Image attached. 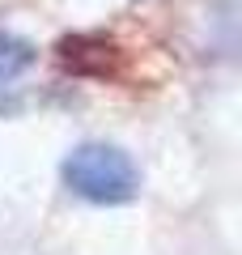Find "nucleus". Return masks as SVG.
<instances>
[{"instance_id": "f03ea898", "label": "nucleus", "mask_w": 242, "mask_h": 255, "mask_svg": "<svg viewBox=\"0 0 242 255\" xmlns=\"http://www.w3.org/2000/svg\"><path fill=\"white\" fill-rule=\"evenodd\" d=\"M38 60L34 43L21 34H4L0 30V81H13V77H21L30 68V64Z\"/></svg>"}, {"instance_id": "f257e3e1", "label": "nucleus", "mask_w": 242, "mask_h": 255, "mask_svg": "<svg viewBox=\"0 0 242 255\" xmlns=\"http://www.w3.org/2000/svg\"><path fill=\"white\" fill-rule=\"evenodd\" d=\"M60 174H64V187L90 204H127L140 187L136 162L119 145H107V140L77 145L64 157Z\"/></svg>"}]
</instances>
